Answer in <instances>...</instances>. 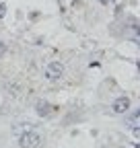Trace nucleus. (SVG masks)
Returning a JSON list of instances; mask_svg holds the SVG:
<instances>
[{
  "label": "nucleus",
  "mask_w": 140,
  "mask_h": 148,
  "mask_svg": "<svg viewBox=\"0 0 140 148\" xmlns=\"http://www.w3.org/2000/svg\"><path fill=\"white\" fill-rule=\"evenodd\" d=\"M4 53H6V43L0 39V58H4Z\"/></svg>",
  "instance_id": "39448f33"
},
{
  "label": "nucleus",
  "mask_w": 140,
  "mask_h": 148,
  "mask_svg": "<svg viewBox=\"0 0 140 148\" xmlns=\"http://www.w3.org/2000/svg\"><path fill=\"white\" fill-rule=\"evenodd\" d=\"M64 72H66V68H64L62 62H49V64L45 66L43 76H45L47 80H51V82H56V80H60V78L64 76Z\"/></svg>",
  "instance_id": "f03ea898"
},
{
  "label": "nucleus",
  "mask_w": 140,
  "mask_h": 148,
  "mask_svg": "<svg viewBox=\"0 0 140 148\" xmlns=\"http://www.w3.org/2000/svg\"><path fill=\"white\" fill-rule=\"evenodd\" d=\"M130 107H132V101H130L128 97H117V99L111 103V111H113V113H117V115H126L128 111H130Z\"/></svg>",
  "instance_id": "7ed1b4c3"
},
{
  "label": "nucleus",
  "mask_w": 140,
  "mask_h": 148,
  "mask_svg": "<svg viewBox=\"0 0 140 148\" xmlns=\"http://www.w3.org/2000/svg\"><path fill=\"white\" fill-rule=\"evenodd\" d=\"M56 109H58L56 105H51V103H47V101H43V99H39L37 103H35V113H37L39 117H49Z\"/></svg>",
  "instance_id": "20e7f679"
},
{
  "label": "nucleus",
  "mask_w": 140,
  "mask_h": 148,
  "mask_svg": "<svg viewBox=\"0 0 140 148\" xmlns=\"http://www.w3.org/2000/svg\"><path fill=\"white\" fill-rule=\"evenodd\" d=\"M6 16V4H0V18Z\"/></svg>",
  "instance_id": "423d86ee"
},
{
  "label": "nucleus",
  "mask_w": 140,
  "mask_h": 148,
  "mask_svg": "<svg viewBox=\"0 0 140 148\" xmlns=\"http://www.w3.org/2000/svg\"><path fill=\"white\" fill-rule=\"evenodd\" d=\"M19 144H21V148H37L41 144V136H39V132H35V130H27V132L21 134Z\"/></svg>",
  "instance_id": "f257e3e1"
}]
</instances>
